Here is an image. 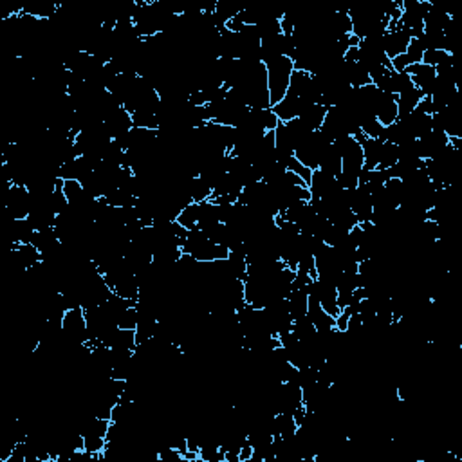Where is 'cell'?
Listing matches in <instances>:
<instances>
[{
  "mask_svg": "<svg viewBox=\"0 0 462 462\" xmlns=\"http://www.w3.org/2000/svg\"><path fill=\"white\" fill-rule=\"evenodd\" d=\"M397 161H399V148H397V145L383 141V148H381V155H379L378 168H381V170H388V168L394 167Z\"/></svg>",
  "mask_w": 462,
  "mask_h": 462,
  "instance_id": "cell-20",
  "label": "cell"
},
{
  "mask_svg": "<svg viewBox=\"0 0 462 462\" xmlns=\"http://www.w3.org/2000/svg\"><path fill=\"white\" fill-rule=\"evenodd\" d=\"M177 222L183 226L184 229H193L199 226V203H192L186 208L181 210Z\"/></svg>",
  "mask_w": 462,
  "mask_h": 462,
  "instance_id": "cell-21",
  "label": "cell"
},
{
  "mask_svg": "<svg viewBox=\"0 0 462 462\" xmlns=\"http://www.w3.org/2000/svg\"><path fill=\"white\" fill-rule=\"evenodd\" d=\"M138 318L139 312L136 304L130 305V307L125 309V311L120 314V318H117V327L127 331H136V327H138Z\"/></svg>",
  "mask_w": 462,
  "mask_h": 462,
  "instance_id": "cell-22",
  "label": "cell"
},
{
  "mask_svg": "<svg viewBox=\"0 0 462 462\" xmlns=\"http://www.w3.org/2000/svg\"><path fill=\"white\" fill-rule=\"evenodd\" d=\"M309 105H312V103H307V101L302 100V98H298V96L285 94V98H283L280 103L273 105L271 108H273L275 116L280 120V123H288V121L300 117L302 113H304Z\"/></svg>",
  "mask_w": 462,
  "mask_h": 462,
  "instance_id": "cell-10",
  "label": "cell"
},
{
  "mask_svg": "<svg viewBox=\"0 0 462 462\" xmlns=\"http://www.w3.org/2000/svg\"><path fill=\"white\" fill-rule=\"evenodd\" d=\"M325 116H327V107H323L321 103H312L305 108L298 120H300L309 130L314 132V130L321 129V125H323V121H325Z\"/></svg>",
  "mask_w": 462,
  "mask_h": 462,
  "instance_id": "cell-17",
  "label": "cell"
},
{
  "mask_svg": "<svg viewBox=\"0 0 462 462\" xmlns=\"http://www.w3.org/2000/svg\"><path fill=\"white\" fill-rule=\"evenodd\" d=\"M309 190H311L312 199H325V197L333 195L336 190H340V184L336 181V175L329 174V172L316 168L312 170L311 181H309Z\"/></svg>",
  "mask_w": 462,
  "mask_h": 462,
  "instance_id": "cell-7",
  "label": "cell"
},
{
  "mask_svg": "<svg viewBox=\"0 0 462 462\" xmlns=\"http://www.w3.org/2000/svg\"><path fill=\"white\" fill-rule=\"evenodd\" d=\"M423 63L433 67V69L441 65H455V56L442 49H426L423 54Z\"/></svg>",
  "mask_w": 462,
  "mask_h": 462,
  "instance_id": "cell-18",
  "label": "cell"
},
{
  "mask_svg": "<svg viewBox=\"0 0 462 462\" xmlns=\"http://www.w3.org/2000/svg\"><path fill=\"white\" fill-rule=\"evenodd\" d=\"M423 98H425V94H423V92H421L417 87H412V89H409V91H404V92H401V94H397V110H399V120L404 116H409V114H412Z\"/></svg>",
  "mask_w": 462,
  "mask_h": 462,
  "instance_id": "cell-16",
  "label": "cell"
},
{
  "mask_svg": "<svg viewBox=\"0 0 462 462\" xmlns=\"http://www.w3.org/2000/svg\"><path fill=\"white\" fill-rule=\"evenodd\" d=\"M376 117L383 127L394 125L399 120V110H397V96L390 92H381L379 103L376 107Z\"/></svg>",
  "mask_w": 462,
  "mask_h": 462,
  "instance_id": "cell-12",
  "label": "cell"
},
{
  "mask_svg": "<svg viewBox=\"0 0 462 462\" xmlns=\"http://www.w3.org/2000/svg\"><path fill=\"white\" fill-rule=\"evenodd\" d=\"M430 8H432V2H428V0H403L399 25L409 31L412 38H417L423 33L425 17Z\"/></svg>",
  "mask_w": 462,
  "mask_h": 462,
  "instance_id": "cell-3",
  "label": "cell"
},
{
  "mask_svg": "<svg viewBox=\"0 0 462 462\" xmlns=\"http://www.w3.org/2000/svg\"><path fill=\"white\" fill-rule=\"evenodd\" d=\"M347 238H349V231H347V229H343V228H340V226L329 222V226H327V229H325V233H323V237H321V240H323L327 246L338 248V246H342L343 242H347Z\"/></svg>",
  "mask_w": 462,
  "mask_h": 462,
  "instance_id": "cell-19",
  "label": "cell"
},
{
  "mask_svg": "<svg viewBox=\"0 0 462 462\" xmlns=\"http://www.w3.org/2000/svg\"><path fill=\"white\" fill-rule=\"evenodd\" d=\"M454 22V17L446 9L439 8V6L432 4V8L428 9L425 17V25H423V31H442L444 33L446 27Z\"/></svg>",
  "mask_w": 462,
  "mask_h": 462,
  "instance_id": "cell-13",
  "label": "cell"
},
{
  "mask_svg": "<svg viewBox=\"0 0 462 462\" xmlns=\"http://www.w3.org/2000/svg\"><path fill=\"white\" fill-rule=\"evenodd\" d=\"M410 42H412V34L409 31L401 27L399 22L397 24H388L387 33L383 34V49L388 60H394L399 54L406 53Z\"/></svg>",
  "mask_w": 462,
  "mask_h": 462,
  "instance_id": "cell-6",
  "label": "cell"
},
{
  "mask_svg": "<svg viewBox=\"0 0 462 462\" xmlns=\"http://www.w3.org/2000/svg\"><path fill=\"white\" fill-rule=\"evenodd\" d=\"M60 4L56 2H47V0H33L31 4H25L22 8V13L37 18V20H51L56 15Z\"/></svg>",
  "mask_w": 462,
  "mask_h": 462,
  "instance_id": "cell-15",
  "label": "cell"
},
{
  "mask_svg": "<svg viewBox=\"0 0 462 462\" xmlns=\"http://www.w3.org/2000/svg\"><path fill=\"white\" fill-rule=\"evenodd\" d=\"M62 331L75 345H84L89 343V331H87V320H85L84 307H75L63 314L62 320Z\"/></svg>",
  "mask_w": 462,
  "mask_h": 462,
  "instance_id": "cell-5",
  "label": "cell"
},
{
  "mask_svg": "<svg viewBox=\"0 0 462 462\" xmlns=\"http://www.w3.org/2000/svg\"><path fill=\"white\" fill-rule=\"evenodd\" d=\"M4 210L15 221H24L31 212V195L24 184H11L4 195Z\"/></svg>",
  "mask_w": 462,
  "mask_h": 462,
  "instance_id": "cell-4",
  "label": "cell"
},
{
  "mask_svg": "<svg viewBox=\"0 0 462 462\" xmlns=\"http://www.w3.org/2000/svg\"><path fill=\"white\" fill-rule=\"evenodd\" d=\"M406 75L410 76V79H412L413 87L419 89L425 96H430V92H432V87H433V82H435V69L430 65H426V63H413V65H410L409 69H406Z\"/></svg>",
  "mask_w": 462,
  "mask_h": 462,
  "instance_id": "cell-11",
  "label": "cell"
},
{
  "mask_svg": "<svg viewBox=\"0 0 462 462\" xmlns=\"http://www.w3.org/2000/svg\"><path fill=\"white\" fill-rule=\"evenodd\" d=\"M425 46L421 44L419 38H412V42H410L409 49H406V56L410 58V62L412 63H421L423 62V54H425Z\"/></svg>",
  "mask_w": 462,
  "mask_h": 462,
  "instance_id": "cell-23",
  "label": "cell"
},
{
  "mask_svg": "<svg viewBox=\"0 0 462 462\" xmlns=\"http://www.w3.org/2000/svg\"><path fill=\"white\" fill-rule=\"evenodd\" d=\"M267 69V91H269L271 107L285 98L289 91V79H291L295 63L289 56H280L273 62L266 63Z\"/></svg>",
  "mask_w": 462,
  "mask_h": 462,
  "instance_id": "cell-1",
  "label": "cell"
},
{
  "mask_svg": "<svg viewBox=\"0 0 462 462\" xmlns=\"http://www.w3.org/2000/svg\"><path fill=\"white\" fill-rule=\"evenodd\" d=\"M331 145V141L325 138L320 130H314L304 139V141L298 145V148L295 150V158L304 165V167L311 168V170H316L320 168V161L323 152L327 150V146Z\"/></svg>",
  "mask_w": 462,
  "mask_h": 462,
  "instance_id": "cell-2",
  "label": "cell"
},
{
  "mask_svg": "<svg viewBox=\"0 0 462 462\" xmlns=\"http://www.w3.org/2000/svg\"><path fill=\"white\" fill-rule=\"evenodd\" d=\"M450 145V138L446 136L441 130H430L426 136L417 139V150H419V158L423 161L433 158L435 154H439L441 150H444L446 146Z\"/></svg>",
  "mask_w": 462,
  "mask_h": 462,
  "instance_id": "cell-8",
  "label": "cell"
},
{
  "mask_svg": "<svg viewBox=\"0 0 462 462\" xmlns=\"http://www.w3.org/2000/svg\"><path fill=\"white\" fill-rule=\"evenodd\" d=\"M289 312L293 320H300L307 316L309 311V291L307 289H291L288 296Z\"/></svg>",
  "mask_w": 462,
  "mask_h": 462,
  "instance_id": "cell-14",
  "label": "cell"
},
{
  "mask_svg": "<svg viewBox=\"0 0 462 462\" xmlns=\"http://www.w3.org/2000/svg\"><path fill=\"white\" fill-rule=\"evenodd\" d=\"M103 125L113 141L114 139H120L134 129L132 114H130L125 107H120L116 113H113L103 121Z\"/></svg>",
  "mask_w": 462,
  "mask_h": 462,
  "instance_id": "cell-9",
  "label": "cell"
}]
</instances>
